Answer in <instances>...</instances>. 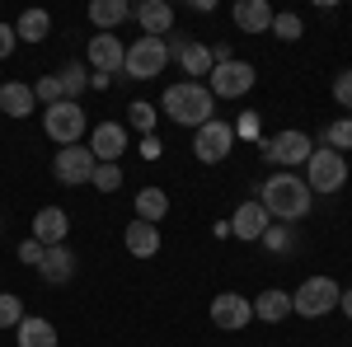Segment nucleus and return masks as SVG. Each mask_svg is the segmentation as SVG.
<instances>
[{
  "label": "nucleus",
  "instance_id": "obj_4",
  "mask_svg": "<svg viewBox=\"0 0 352 347\" xmlns=\"http://www.w3.org/2000/svg\"><path fill=\"white\" fill-rule=\"evenodd\" d=\"M338 282L333 277H305L296 291H292V315L300 320H324L329 310H338Z\"/></svg>",
  "mask_w": 352,
  "mask_h": 347
},
{
  "label": "nucleus",
  "instance_id": "obj_27",
  "mask_svg": "<svg viewBox=\"0 0 352 347\" xmlns=\"http://www.w3.org/2000/svg\"><path fill=\"white\" fill-rule=\"evenodd\" d=\"M56 80H61V94H66L71 104H80V94L89 89V66L71 61V66H61V71H56Z\"/></svg>",
  "mask_w": 352,
  "mask_h": 347
},
{
  "label": "nucleus",
  "instance_id": "obj_22",
  "mask_svg": "<svg viewBox=\"0 0 352 347\" xmlns=\"http://www.w3.org/2000/svg\"><path fill=\"white\" fill-rule=\"evenodd\" d=\"M14 333H19V347H56V324L43 315H24Z\"/></svg>",
  "mask_w": 352,
  "mask_h": 347
},
{
  "label": "nucleus",
  "instance_id": "obj_40",
  "mask_svg": "<svg viewBox=\"0 0 352 347\" xmlns=\"http://www.w3.org/2000/svg\"><path fill=\"white\" fill-rule=\"evenodd\" d=\"M338 310H343V315H348V320H352V287H348V291H343V295H338Z\"/></svg>",
  "mask_w": 352,
  "mask_h": 347
},
{
  "label": "nucleus",
  "instance_id": "obj_1",
  "mask_svg": "<svg viewBox=\"0 0 352 347\" xmlns=\"http://www.w3.org/2000/svg\"><path fill=\"white\" fill-rule=\"evenodd\" d=\"M258 207H263L272 221H305L310 207H315V192L305 188L300 174L282 169V174H272L268 183L258 188Z\"/></svg>",
  "mask_w": 352,
  "mask_h": 347
},
{
  "label": "nucleus",
  "instance_id": "obj_5",
  "mask_svg": "<svg viewBox=\"0 0 352 347\" xmlns=\"http://www.w3.org/2000/svg\"><path fill=\"white\" fill-rule=\"evenodd\" d=\"M43 132H47V141H56V146H80V136L89 132V117H85L80 104L61 99V104L43 108Z\"/></svg>",
  "mask_w": 352,
  "mask_h": 347
},
{
  "label": "nucleus",
  "instance_id": "obj_38",
  "mask_svg": "<svg viewBox=\"0 0 352 347\" xmlns=\"http://www.w3.org/2000/svg\"><path fill=\"white\" fill-rule=\"evenodd\" d=\"M141 155H146V160H160V155H164L160 136H141Z\"/></svg>",
  "mask_w": 352,
  "mask_h": 347
},
{
  "label": "nucleus",
  "instance_id": "obj_39",
  "mask_svg": "<svg viewBox=\"0 0 352 347\" xmlns=\"http://www.w3.org/2000/svg\"><path fill=\"white\" fill-rule=\"evenodd\" d=\"M254 132H258V117H254V113H244L240 127H235V136H254Z\"/></svg>",
  "mask_w": 352,
  "mask_h": 347
},
{
  "label": "nucleus",
  "instance_id": "obj_32",
  "mask_svg": "<svg viewBox=\"0 0 352 347\" xmlns=\"http://www.w3.org/2000/svg\"><path fill=\"white\" fill-rule=\"evenodd\" d=\"M33 99H38L43 108L61 104V99H66V94H61V80H56V76H38V85H33Z\"/></svg>",
  "mask_w": 352,
  "mask_h": 347
},
{
  "label": "nucleus",
  "instance_id": "obj_9",
  "mask_svg": "<svg viewBox=\"0 0 352 347\" xmlns=\"http://www.w3.org/2000/svg\"><path fill=\"white\" fill-rule=\"evenodd\" d=\"M230 150H235V127H230L226 117H212V122H202V127L192 132V155L202 164H221Z\"/></svg>",
  "mask_w": 352,
  "mask_h": 347
},
{
  "label": "nucleus",
  "instance_id": "obj_14",
  "mask_svg": "<svg viewBox=\"0 0 352 347\" xmlns=\"http://www.w3.org/2000/svg\"><path fill=\"white\" fill-rule=\"evenodd\" d=\"M132 19L141 24V38H169L174 33V5L169 0H141V5H132Z\"/></svg>",
  "mask_w": 352,
  "mask_h": 347
},
{
  "label": "nucleus",
  "instance_id": "obj_36",
  "mask_svg": "<svg viewBox=\"0 0 352 347\" xmlns=\"http://www.w3.org/2000/svg\"><path fill=\"white\" fill-rule=\"evenodd\" d=\"M19 263L38 267V263H43V244H38V240H24V244H19Z\"/></svg>",
  "mask_w": 352,
  "mask_h": 347
},
{
  "label": "nucleus",
  "instance_id": "obj_24",
  "mask_svg": "<svg viewBox=\"0 0 352 347\" xmlns=\"http://www.w3.org/2000/svg\"><path fill=\"white\" fill-rule=\"evenodd\" d=\"M89 19L99 24V33H118V24L132 19V5L127 0H94L89 5Z\"/></svg>",
  "mask_w": 352,
  "mask_h": 347
},
{
  "label": "nucleus",
  "instance_id": "obj_8",
  "mask_svg": "<svg viewBox=\"0 0 352 347\" xmlns=\"http://www.w3.org/2000/svg\"><path fill=\"white\" fill-rule=\"evenodd\" d=\"M254 80H258V76H254V66L235 56V61H226V66H212V76H207L202 85H207V94H212V99H244V94L254 89Z\"/></svg>",
  "mask_w": 352,
  "mask_h": 347
},
{
  "label": "nucleus",
  "instance_id": "obj_19",
  "mask_svg": "<svg viewBox=\"0 0 352 347\" xmlns=\"http://www.w3.org/2000/svg\"><path fill=\"white\" fill-rule=\"evenodd\" d=\"M272 14H277V10H272L268 0H235V10H230V19H235L240 33H268Z\"/></svg>",
  "mask_w": 352,
  "mask_h": 347
},
{
  "label": "nucleus",
  "instance_id": "obj_12",
  "mask_svg": "<svg viewBox=\"0 0 352 347\" xmlns=\"http://www.w3.org/2000/svg\"><path fill=\"white\" fill-rule=\"evenodd\" d=\"M85 56H89V71H94V76L113 80V76L122 71V61H127V47H122V38H113V33H94Z\"/></svg>",
  "mask_w": 352,
  "mask_h": 347
},
{
  "label": "nucleus",
  "instance_id": "obj_41",
  "mask_svg": "<svg viewBox=\"0 0 352 347\" xmlns=\"http://www.w3.org/2000/svg\"><path fill=\"white\" fill-rule=\"evenodd\" d=\"M0 230H5V221H0Z\"/></svg>",
  "mask_w": 352,
  "mask_h": 347
},
{
  "label": "nucleus",
  "instance_id": "obj_26",
  "mask_svg": "<svg viewBox=\"0 0 352 347\" xmlns=\"http://www.w3.org/2000/svg\"><path fill=\"white\" fill-rule=\"evenodd\" d=\"M164 216H169V192H164V188H141V192H136V221L160 225Z\"/></svg>",
  "mask_w": 352,
  "mask_h": 347
},
{
  "label": "nucleus",
  "instance_id": "obj_29",
  "mask_svg": "<svg viewBox=\"0 0 352 347\" xmlns=\"http://www.w3.org/2000/svg\"><path fill=\"white\" fill-rule=\"evenodd\" d=\"M272 38H282V43H296V38H305V19H300L296 10H287V14H272Z\"/></svg>",
  "mask_w": 352,
  "mask_h": 347
},
{
  "label": "nucleus",
  "instance_id": "obj_23",
  "mask_svg": "<svg viewBox=\"0 0 352 347\" xmlns=\"http://www.w3.org/2000/svg\"><path fill=\"white\" fill-rule=\"evenodd\" d=\"M47 33H52V14H47V10H24V14L14 19V38H19V43H33V47H38V43H47Z\"/></svg>",
  "mask_w": 352,
  "mask_h": 347
},
{
  "label": "nucleus",
  "instance_id": "obj_20",
  "mask_svg": "<svg viewBox=\"0 0 352 347\" xmlns=\"http://www.w3.org/2000/svg\"><path fill=\"white\" fill-rule=\"evenodd\" d=\"M122 244H127L132 258H155L164 240H160V225H151V221H132L127 235H122Z\"/></svg>",
  "mask_w": 352,
  "mask_h": 347
},
{
  "label": "nucleus",
  "instance_id": "obj_35",
  "mask_svg": "<svg viewBox=\"0 0 352 347\" xmlns=\"http://www.w3.org/2000/svg\"><path fill=\"white\" fill-rule=\"evenodd\" d=\"M333 99H338V108H352V71H338V80H333Z\"/></svg>",
  "mask_w": 352,
  "mask_h": 347
},
{
  "label": "nucleus",
  "instance_id": "obj_15",
  "mask_svg": "<svg viewBox=\"0 0 352 347\" xmlns=\"http://www.w3.org/2000/svg\"><path fill=\"white\" fill-rule=\"evenodd\" d=\"M268 225H272V216L258 207V197H254V202H240V207H235V216H230V235H235V240H244V244H258Z\"/></svg>",
  "mask_w": 352,
  "mask_h": 347
},
{
  "label": "nucleus",
  "instance_id": "obj_30",
  "mask_svg": "<svg viewBox=\"0 0 352 347\" xmlns=\"http://www.w3.org/2000/svg\"><path fill=\"white\" fill-rule=\"evenodd\" d=\"M263 249L292 254V249H296V225H268V230H263Z\"/></svg>",
  "mask_w": 352,
  "mask_h": 347
},
{
  "label": "nucleus",
  "instance_id": "obj_13",
  "mask_svg": "<svg viewBox=\"0 0 352 347\" xmlns=\"http://www.w3.org/2000/svg\"><path fill=\"white\" fill-rule=\"evenodd\" d=\"M122 150H127V127L122 122H94L89 127V155L99 164H118Z\"/></svg>",
  "mask_w": 352,
  "mask_h": 347
},
{
  "label": "nucleus",
  "instance_id": "obj_21",
  "mask_svg": "<svg viewBox=\"0 0 352 347\" xmlns=\"http://www.w3.org/2000/svg\"><path fill=\"white\" fill-rule=\"evenodd\" d=\"M254 320H263V324L292 320V291H282V287H268V291H258V295H254Z\"/></svg>",
  "mask_w": 352,
  "mask_h": 347
},
{
  "label": "nucleus",
  "instance_id": "obj_11",
  "mask_svg": "<svg viewBox=\"0 0 352 347\" xmlns=\"http://www.w3.org/2000/svg\"><path fill=\"white\" fill-rule=\"evenodd\" d=\"M212 324L217 328H226V333H240V328H249V320H254V300L249 295H240V291H221V295H212Z\"/></svg>",
  "mask_w": 352,
  "mask_h": 347
},
{
  "label": "nucleus",
  "instance_id": "obj_17",
  "mask_svg": "<svg viewBox=\"0 0 352 347\" xmlns=\"http://www.w3.org/2000/svg\"><path fill=\"white\" fill-rule=\"evenodd\" d=\"M38 277H43V282H52V287H66V282L76 277V254H71L66 244H52V249H43Z\"/></svg>",
  "mask_w": 352,
  "mask_h": 347
},
{
  "label": "nucleus",
  "instance_id": "obj_28",
  "mask_svg": "<svg viewBox=\"0 0 352 347\" xmlns=\"http://www.w3.org/2000/svg\"><path fill=\"white\" fill-rule=\"evenodd\" d=\"M155 122H160V108L155 104H146V99L127 104V127H136L141 136H155Z\"/></svg>",
  "mask_w": 352,
  "mask_h": 347
},
{
  "label": "nucleus",
  "instance_id": "obj_10",
  "mask_svg": "<svg viewBox=\"0 0 352 347\" xmlns=\"http://www.w3.org/2000/svg\"><path fill=\"white\" fill-rule=\"evenodd\" d=\"M94 155H89V146H61L52 160V174L61 188H89V179H94Z\"/></svg>",
  "mask_w": 352,
  "mask_h": 347
},
{
  "label": "nucleus",
  "instance_id": "obj_6",
  "mask_svg": "<svg viewBox=\"0 0 352 347\" xmlns=\"http://www.w3.org/2000/svg\"><path fill=\"white\" fill-rule=\"evenodd\" d=\"M258 150H263V160L277 164V169H300V164L310 160V150H315V141L296 127H287V132L268 136V141H258Z\"/></svg>",
  "mask_w": 352,
  "mask_h": 347
},
{
  "label": "nucleus",
  "instance_id": "obj_34",
  "mask_svg": "<svg viewBox=\"0 0 352 347\" xmlns=\"http://www.w3.org/2000/svg\"><path fill=\"white\" fill-rule=\"evenodd\" d=\"M19 320H24V300L0 291V328H19Z\"/></svg>",
  "mask_w": 352,
  "mask_h": 347
},
{
  "label": "nucleus",
  "instance_id": "obj_16",
  "mask_svg": "<svg viewBox=\"0 0 352 347\" xmlns=\"http://www.w3.org/2000/svg\"><path fill=\"white\" fill-rule=\"evenodd\" d=\"M66 235H71V216L61 212V207H38V212H33V235H28V240L52 249V244H66Z\"/></svg>",
  "mask_w": 352,
  "mask_h": 347
},
{
  "label": "nucleus",
  "instance_id": "obj_37",
  "mask_svg": "<svg viewBox=\"0 0 352 347\" xmlns=\"http://www.w3.org/2000/svg\"><path fill=\"white\" fill-rule=\"evenodd\" d=\"M19 47V38H14V24H0V61Z\"/></svg>",
  "mask_w": 352,
  "mask_h": 347
},
{
  "label": "nucleus",
  "instance_id": "obj_3",
  "mask_svg": "<svg viewBox=\"0 0 352 347\" xmlns=\"http://www.w3.org/2000/svg\"><path fill=\"white\" fill-rule=\"evenodd\" d=\"M305 188L320 197V192H343L348 188V155L329 150V146H315L310 160H305Z\"/></svg>",
  "mask_w": 352,
  "mask_h": 347
},
{
  "label": "nucleus",
  "instance_id": "obj_25",
  "mask_svg": "<svg viewBox=\"0 0 352 347\" xmlns=\"http://www.w3.org/2000/svg\"><path fill=\"white\" fill-rule=\"evenodd\" d=\"M174 61H179V66H184V76L197 80V85L212 76V52H207V43H184V52L174 56Z\"/></svg>",
  "mask_w": 352,
  "mask_h": 347
},
{
  "label": "nucleus",
  "instance_id": "obj_7",
  "mask_svg": "<svg viewBox=\"0 0 352 347\" xmlns=\"http://www.w3.org/2000/svg\"><path fill=\"white\" fill-rule=\"evenodd\" d=\"M164 66H169V47H164V38H136L132 47H127L122 76H127V80H155Z\"/></svg>",
  "mask_w": 352,
  "mask_h": 347
},
{
  "label": "nucleus",
  "instance_id": "obj_33",
  "mask_svg": "<svg viewBox=\"0 0 352 347\" xmlns=\"http://www.w3.org/2000/svg\"><path fill=\"white\" fill-rule=\"evenodd\" d=\"M89 188H99V192H118V188H122V169H118V164H94Z\"/></svg>",
  "mask_w": 352,
  "mask_h": 347
},
{
  "label": "nucleus",
  "instance_id": "obj_18",
  "mask_svg": "<svg viewBox=\"0 0 352 347\" xmlns=\"http://www.w3.org/2000/svg\"><path fill=\"white\" fill-rule=\"evenodd\" d=\"M33 108H38L33 85H24V80H5L0 85V113H5V117L24 122V117H33Z\"/></svg>",
  "mask_w": 352,
  "mask_h": 347
},
{
  "label": "nucleus",
  "instance_id": "obj_31",
  "mask_svg": "<svg viewBox=\"0 0 352 347\" xmlns=\"http://www.w3.org/2000/svg\"><path fill=\"white\" fill-rule=\"evenodd\" d=\"M324 146L329 150H352V117H338V122H329V132H324Z\"/></svg>",
  "mask_w": 352,
  "mask_h": 347
},
{
  "label": "nucleus",
  "instance_id": "obj_2",
  "mask_svg": "<svg viewBox=\"0 0 352 347\" xmlns=\"http://www.w3.org/2000/svg\"><path fill=\"white\" fill-rule=\"evenodd\" d=\"M212 108H217V99L207 94V85H197V80H179L160 94V117L179 122V127H192V132L202 122H212Z\"/></svg>",
  "mask_w": 352,
  "mask_h": 347
}]
</instances>
